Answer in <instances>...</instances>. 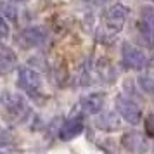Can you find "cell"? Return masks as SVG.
Here are the masks:
<instances>
[{"label":"cell","instance_id":"6da1fadb","mask_svg":"<svg viewBox=\"0 0 154 154\" xmlns=\"http://www.w3.org/2000/svg\"><path fill=\"white\" fill-rule=\"evenodd\" d=\"M0 107L4 109V114L11 123L26 121L29 118V112H31L28 102L19 94H14V92H9V90L0 94Z\"/></svg>","mask_w":154,"mask_h":154},{"label":"cell","instance_id":"7a4b0ae2","mask_svg":"<svg viewBox=\"0 0 154 154\" xmlns=\"http://www.w3.org/2000/svg\"><path fill=\"white\" fill-rule=\"evenodd\" d=\"M17 87L31 99H38L42 92V76L35 69L23 66L17 71Z\"/></svg>","mask_w":154,"mask_h":154},{"label":"cell","instance_id":"3957f363","mask_svg":"<svg viewBox=\"0 0 154 154\" xmlns=\"http://www.w3.org/2000/svg\"><path fill=\"white\" fill-rule=\"evenodd\" d=\"M47 38H49V33H47L45 28L29 26V28H24L16 36V42L21 49H35V47H42L43 43L47 42Z\"/></svg>","mask_w":154,"mask_h":154},{"label":"cell","instance_id":"277c9868","mask_svg":"<svg viewBox=\"0 0 154 154\" xmlns=\"http://www.w3.org/2000/svg\"><path fill=\"white\" fill-rule=\"evenodd\" d=\"M121 59L126 68L132 69H144L147 64V56L144 54V50L132 45L130 42H123L121 45Z\"/></svg>","mask_w":154,"mask_h":154},{"label":"cell","instance_id":"5b68a950","mask_svg":"<svg viewBox=\"0 0 154 154\" xmlns=\"http://www.w3.org/2000/svg\"><path fill=\"white\" fill-rule=\"evenodd\" d=\"M114 106H116V111L121 118L128 121L130 125H137L142 118V112H140V107L132 99L125 97V95H118L116 100H114Z\"/></svg>","mask_w":154,"mask_h":154},{"label":"cell","instance_id":"8992f818","mask_svg":"<svg viewBox=\"0 0 154 154\" xmlns=\"http://www.w3.org/2000/svg\"><path fill=\"white\" fill-rule=\"evenodd\" d=\"M126 16H128V9L121 4H114L104 12V24L107 29H111L114 33L121 31L123 24L126 21Z\"/></svg>","mask_w":154,"mask_h":154},{"label":"cell","instance_id":"52a82bcc","mask_svg":"<svg viewBox=\"0 0 154 154\" xmlns=\"http://www.w3.org/2000/svg\"><path fill=\"white\" fill-rule=\"evenodd\" d=\"M140 35L146 36V40L149 43L154 40V7L151 5H144L140 9Z\"/></svg>","mask_w":154,"mask_h":154},{"label":"cell","instance_id":"ba28073f","mask_svg":"<svg viewBox=\"0 0 154 154\" xmlns=\"http://www.w3.org/2000/svg\"><path fill=\"white\" fill-rule=\"evenodd\" d=\"M104 102H106V95L100 94V92H95V94L85 95L80 100V107L87 114H99L102 111V107H104Z\"/></svg>","mask_w":154,"mask_h":154},{"label":"cell","instance_id":"9c48e42d","mask_svg":"<svg viewBox=\"0 0 154 154\" xmlns=\"http://www.w3.org/2000/svg\"><path fill=\"white\" fill-rule=\"evenodd\" d=\"M83 118L82 116H75V118L68 119L63 126H61V130H59V139L61 140H71L78 137L80 133L83 132Z\"/></svg>","mask_w":154,"mask_h":154},{"label":"cell","instance_id":"30bf717a","mask_svg":"<svg viewBox=\"0 0 154 154\" xmlns=\"http://www.w3.org/2000/svg\"><path fill=\"white\" fill-rule=\"evenodd\" d=\"M121 144L125 147L126 151H130V152H135L139 154L142 152L144 149H146V142L142 139V135L139 132H126L123 133V137H121Z\"/></svg>","mask_w":154,"mask_h":154},{"label":"cell","instance_id":"8fae6325","mask_svg":"<svg viewBox=\"0 0 154 154\" xmlns=\"http://www.w3.org/2000/svg\"><path fill=\"white\" fill-rule=\"evenodd\" d=\"M16 61H17V57H16L14 50L7 45H4V43H0V75L9 73L14 68Z\"/></svg>","mask_w":154,"mask_h":154},{"label":"cell","instance_id":"7c38bea8","mask_svg":"<svg viewBox=\"0 0 154 154\" xmlns=\"http://www.w3.org/2000/svg\"><path fill=\"white\" fill-rule=\"evenodd\" d=\"M95 125L100 128V130H106V132H114L119 128V119L114 112H104L100 118L95 121Z\"/></svg>","mask_w":154,"mask_h":154},{"label":"cell","instance_id":"4fadbf2b","mask_svg":"<svg viewBox=\"0 0 154 154\" xmlns=\"http://www.w3.org/2000/svg\"><path fill=\"white\" fill-rule=\"evenodd\" d=\"M0 16H5L11 21H17V9L12 5V2H0Z\"/></svg>","mask_w":154,"mask_h":154},{"label":"cell","instance_id":"5bb4252c","mask_svg":"<svg viewBox=\"0 0 154 154\" xmlns=\"http://www.w3.org/2000/svg\"><path fill=\"white\" fill-rule=\"evenodd\" d=\"M140 88L147 94H154V75H142L139 76Z\"/></svg>","mask_w":154,"mask_h":154},{"label":"cell","instance_id":"9a60e30c","mask_svg":"<svg viewBox=\"0 0 154 154\" xmlns=\"http://www.w3.org/2000/svg\"><path fill=\"white\" fill-rule=\"evenodd\" d=\"M144 128H146V133L149 137H154V114H149L144 121Z\"/></svg>","mask_w":154,"mask_h":154},{"label":"cell","instance_id":"2e32d148","mask_svg":"<svg viewBox=\"0 0 154 154\" xmlns=\"http://www.w3.org/2000/svg\"><path fill=\"white\" fill-rule=\"evenodd\" d=\"M9 24H7V21H5V17H2L0 16V40H4V38H7L9 36Z\"/></svg>","mask_w":154,"mask_h":154},{"label":"cell","instance_id":"e0dca14e","mask_svg":"<svg viewBox=\"0 0 154 154\" xmlns=\"http://www.w3.org/2000/svg\"><path fill=\"white\" fill-rule=\"evenodd\" d=\"M11 142H12V135H11L5 128H0V146L11 144Z\"/></svg>","mask_w":154,"mask_h":154},{"label":"cell","instance_id":"ac0fdd59","mask_svg":"<svg viewBox=\"0 0 154 154\" xmlns=\"http://www.w3.org/2000/svg\"><path fill=\"white\" fill-rule=\"evenodd\" d=\"M95 2H97V4H107L109 0H95Z\"/></svg>","mask_w":154,"mask_h":154},{"label":"cell","instance_id":"d6986e66","mask_svg":"<svg viewBox=\"0 0 154 154\" xmlns=\"http://www.w3.org/2000/svg\"><path fill=\"white\" fill-rule=\"evenodd\" d=\"M11 2H28V0H11Z\"/></svg>","mask_w":154,"mask_h":154},{"label":"cell","instance_id":"ffe728a7","mask_svg":"<svg viewBox=\"0 0 154 154\" xmlns=\"http://www.w3.org/2000/svg\"><path fill=\"white\" fill-rule=\"evenodd\" d=\"M0 154H5V152H0Z\"/></svg>","mask_w":154,"mask_h":154}]
</instances>
